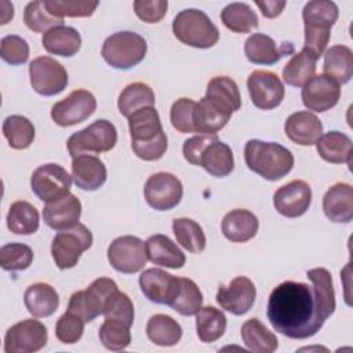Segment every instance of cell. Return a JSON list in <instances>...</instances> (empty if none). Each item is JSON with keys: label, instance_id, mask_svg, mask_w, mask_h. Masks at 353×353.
I'll return each instance as SVG.
<instances>
[{"label": "cell", "instance_id": "4fadbf2b", "mask_svg": "<svg viewBox=\"0 0 353 353\" xmlns=\"http://www.w3.org/2000/svg\"><path fill=\"white\" fill-rule=\"evenodd\" d=\"M108 261L120 273H137L143 269L148 261L145 243L135 236H120L108 247Z\"/></svg>", "mask_w": 353, "mask_h": 353}, {"label": "cell", "instance_id": "60d3db41", "mask_svg": "<svg viewBox=\"0 0 353 353\" xmlns=\"http://www.w3.org/2000/svg\"><path fill=\"white\" fill-rule=\"evenodd\" d=\"M222 23L234 33H250L258 28V17L255 11L245 3H230L221 12Z\"/></svg>", "mask_w": 353, "mask_h": 353}, {"label": "cell", "instance_id": "cb8c5ba5", "mask_svg": "<svg viewBox=\"0 0 353 353\" xmlns=\"http://www.w3.org/2000/svg\"><path fill=\"white\" fill-rule=\"evenodd\" d=\"M72 178L79 189L94 192L106 182L108 172L99 157L83 153L72 160Z\"/></svg>", "mask_w": 353, "mask_h": 353}, {"label": "cell", "instance_id": "f5cc1de1", "mask_svg": "<svg viewBox=\"0 0 353 353\" xmlns=\"http://www.w3.org/2000/svg\"><path fill=\"white\" fill-rule=\"evenodd\" d=\"M196 102L190 98H179L176 99L170 112V119L172 127L181 132V134H188V132H194L193 130V110H194Z\"/></svg>", "mask_w": 353, "mask_h": 353}, {"label": "cell", "instance_id": "9f6ffc18", "mask_svg": "<svg viewBox=\"0 0 353 353\" xmlns=\"http://www.w3.org/2000/svg\"><path fill=\"white\" fill-rule=\"evenodd\" d=\"M255 4L259 7L262 15L265 18H276L281 14V11L285 7L284 0H272V1H255Z\"/></svg>", "mask_w": 353, "mask_h": 353}, {"label": "cell", "instance_id": "6da1fadb", "mask_svg": "<svg viewBox=\"0 0 353 353\" xmlns=\"http://www.w3.org/2000/svg\"><path fill=\"white\" fill-rule=\"evenodd\" d=\"M266 314L272 327L291 339L316 335L325 321L313 287L299 281L279 284L269 295Z\"/></svg>", "mask_w": 353, "mask_h": 353}, {"label": "cell", "instance_id": "8fae6325", "mask_svg": "<svg viewBox=\"0 0 353 353\" xmlns=\"http://www.w3.org/2000/svg\"><path fill=\"white\" fill-rule=\"evenodd\" d=\"M72 176L68 171L55 163L37 167L30 178L32 192L44 203L55 201L70 193Z\"/></svg>", "mask_w": 353, "mask_h": 353}, {"label": "cell", "instance_id": "ab89813d", "mask_svg": "<svg viewBox=\"0 0 353 353\" xmlns=\"http://www.w3.org/2000/svg\"><path fill=\"white\" fill-rule=\"evenodd\" d=\"M146 335L154 345L174 346L181 341L182 328L171 316L154 314L148 320Z\"/></svg>", "mask_w": 353, "mask_h": 353}, {"label": "cell", "instance_id": "836d02e7", "mask_svg": "<svg viewBox=\"0 0 353 353\" xmlns=\"http://www.w3.org/2000/svg\"><path fill=\"white\" fill-rule=\"evenodd\" d=\"M229 119L230 116L228 113L222 112L204 97L200 102H196L193 110V130L199 134L214 135L228 124Z\"/></svg>", "mask_w": 353, "mask_h": 353}, {"label": "cell", "instance_id": "603a6c76", "mask_svg": "<svg viewBox=\"0 0 353 353\" xmlns=\"http://www.w3.org/2000/svg\"><path fill=\"white\" fill-rule=\"evenodd\" d=\"M244 52L247 59L255 65H273L284 55L292 54L294 46L291 43H283L277 47L276 41L270 36L254 33L245 40Z\"/></svg>", "mask_w": 353, "mask_h": 353}, {"label": "cell", "instance_id": "52a82bcc", "mask_svg": "<svg viewBox=\"0 0 353 353\" xmlns=\"http://www.w3.org/2000/svg\"><path fill=\"white\" fill-rule=\"evenodd\" d=\"M148 51L146 40L130 30L116 32L106 37L101 55L114 69H131L143 61Z\"/></svg>", "mask_w": 353, "mask_h": 353}, {"label": "cell", "instance_id": "4dcf8cb0", "mask_svg": "<svg viewBox=\"0 0 353 353\" xmlns=\"http://www.w3.org/2000/svg\"><path fill=\"white\" fill-rule=\"evenodd\" d=\"M44 50L52 55L73 57L81 46L80 33L72 26H55L46 32L41 37Z\"/></svg>", "mask_w": 353, "mask_h": 353}, {"label": "cell", "instance_id": "ee69618b", "mask_svg": "<svg viewBox=\"0 0 353 353\" xmlns=\"http://www.w3.org/2000/svg\"><path fill=\"white\" fill-rule=\"evenodd\" d=\"M172 232L176 241L189 252L200 254L205 248V234L201 226L190 218H176L172 221Z\"/></svg>", "mask_w": 353, "mask_h": 353}, {"label": "cell", "instance_id": "4316f807", "mask_svg": "<svg viewBox=\"0 0 353 353\" xmlns=\"http://www.w3.org/2000/svg\"><path fill=\"white\" fill-rule=\"evenodd\" d=\"M148 259L159 266L170 269H181L185 262V254L165 234H153L145 241Z\"/></svg>", "mask_w": 353, "mask_h": 353}, {"label": "cell", "instance_id": "44dd1931", "mask_svg": "<svg viewBox=\"0 0 353 353\" xmlns=\"http://www.w3.org/2000/svg\"><path fill=\"white\" fill-rule=\"evenodd\" d=\"M139 287L142 294L150 302L170 306L176 295L179 277H175L161 269L150 268L141 273Z\"/></svg>", "mask_w": 353, "mask_h": 353}, {"label": "cell", "instance_id": "f35d334b", "mask_svg": "<svg viewBox=\"0 0 353 353\" xmlns=\"http://www.w3.org/2000/svg\"><path fill=\"white\" fill-rule=\"evenodd\" d=\"M197 336L204 343L218 341L226 331V317L223 312L214 306L200 307L196 313Z\"/></svg>", "mask_w": 353, "mask_h": 353}, {"label": "cell", "instance_id": "e575fe53", "mask_svg": "<svg viewBox=\"0 0 353 353\" xmlns=\"http://www.w3.org/2000/svg\"><path fill=\"white\" fill-rule=\"evenodd\" d=\"M40 223L39 211L25 200H18L10 205L7 214V228L14 234L28 236L37 232Z\"/></svg>", "mask_w": 353, "mask_h": 353}, {"label": "cell", "instance_id": "7dc6e473", "mask_svg": "<svg viewBox=\"0 0 353 353\" xmlns=\"http://www.w3.org/2000/svg\"><path fill=\"white\" fill-rule=\"evenodd\" d=\"M23 22L25 25L36 32V33H46L50 29L55 28V26H61L63 25V19L62 18H57L54 17L44 4V0H34L30 1L23 11Z\"/></svg>", "mask_w": 353, "mask_h": 353}, {"label": "cell", "instance_id": "f6af8a7d", "mask_svg": "<svg viewBox=\"0 0 353 353\" xmlns=\"http://www.w3.org/2000/svg\"><path fill=\"white\" fill-rule=\"evenodd\" d=\"M203 303V294L197 284L186 277H179V287L170 307L182 316H193Z\"/></svg>", "mask_w": 353, "mask_h": 353}, {"label": "cell", "instance_id": "ac0fdd59", "mask_svg": "<svg viewBox=\"0 0 353 353\" xmlns=\"http://www.w3.org/2000/svg\"><path fill=\"white\" fill-rule=\"evenodd\" d=\"M215 298L222 309L234 316H241L252 307L256 298V288L248 277L239 276L228 285H221Z\"/></svg>", "mask_w": 353, "mask_h": 353}, {"label": "cell", "instance_id": "2e32d148", "mask_svg": "<svg viewBox=\"0 0 353 353\" xmlns=\"http://www.w3.org/2000/svg\"><path fill=\"white\" fill-rule=\"evenodd\" d=\"M97 109L95 97L87 90H74L51 108V119L61 127H70L88 119Z\"/></svg>", "mask_w": 353, "mask_h": 353}, {"label": "cell", "instance_id": "d6a6232c", "mask_svg": "<svg viewBox=\"0 0 353 353\" xmlns=\"http://www.w3.org/2000/svg\"><path fill=\"white\" fill-rule=\"evenodd\" d=\"M323 70L325 76L335 80L339 85L346 84L353 76V52L349 47L336 44L324 54Z\"/></svg>", "mask_w": 353, "mask_h": 353}, {"label": "cell", "instance_id": "f546056e", "mask_svg": "<svg viewBox=\"0 0 353 353\" xmlns=\"http://www.w3.org/2000/svg\"><path fill=\"white\" fill-rule=\"evenodd\" d=\"M23 303L28 312L37 319L54 314L59 306L57 291L47 283H34L23 294Z\"/></svg>", "mask_w": 353, "mask_h": 353}, {"label": "cell", "instance_id": "d4e9b609", "mask_svg": "<svg viewBox=\"0 0 353 353\" xmlns=\"http://www.w3.org/2000/svg\"><path fill=\"white\" fill-rule=\"evenodd\" d=\"M284 132L290 141L301 146L316 145L323 135L320 119L307 110L292 113L284 123Z\"/></svg>", "mask_w": 353, "mask_h": 353}, {"label": "cell", "instance_id": "7c38bea8", "mask_svg": "<svg viewBox=\"0 0 353 353\" xmlns=\"http://www.w3.org/2000/svg\"><path fill=\"white\" fill-rule=\"evenodd\" d=\"M33 90L44 97L62 92L68 85V72L61 62L51 57H37L29 63Z\"/></svg>", "mask_w": 353, "mask_h": 353}, {"label": "cell", "instance_id": "83f0119b", "mask_svg": "<svg viewBox=\"0 0 353 353\" xmlns=\"http://www.w3.org/2000/svg\"><path fill=\"white\" fill-rule=\"evenodd\" d=\"M222 233L232 243H245L255 237L259 222L248 210L236 208L229 211L222 219Z\"/></svg>", "mask_w": 353, "mask_h": 353}, {"label": "cell", "instance_id": "30bf717a", "mask_svg": "<svg viewBox=\"0 0 353 353\" xmlns=\"http://www.w3.org/2000/svg\"><path fill=\"white\" fill-rule=\"evenodd\" d=\"M117 142L116 127L105 119H99L88 127L72 134L66 142L72 157L83 153H103L114 148Z\"/></svg>", "mask_w": 353, "mask_h": 353}, {"label": "cell", "instance_id": "c3c4849f", "mask_svg": "<svg viewBox=\"0 0 353 353\" xmlns=\"http://www.w3.org/2000/svg\"><path fill=\"white\" fill-rule=\"evenodd\" d=\"M33 262V251L22 243H8L0 248V266L7 272L28 269Z\"/></svg>", "mask_w": 353, "mask_h": 353}, {"label": "cell", "instance_id": "9a60e30c", "mask_svg": "<svg viewBox=\"0 0 353 353\" xmlns=\"http://www.w3.org/2000/svg\"><path fill=\"white\" fill-rule=\"evenodd\" d=\"M146 203L157 211H168L176 207L183 194L181 181L170 172H157L150 175L143 188Z\"/></svg>", "mask_w": 353, "mask_h": 353}, {"label": "cell", "instance_id": "484cf974", "mask_svg": "<svg viewBox=\"0 0 353 353\" xmlns=\"http://www.w3.org/2000/svg\"><path fill=\"white\" fill-rule=\"evenodd\" d=\"M325 216L336 223H349L353 218V188L350 183L332 185L323 197Z\"/></svg>", "mask_w": 353, "mask_h": 353}, {"label": "cell", "instance_id": "816d5d0a", "mask_svg": "<svg viewBox=\"0 0 353 353\" xmlns=\"http://www.w3.org/2000/svg\"><path fill=\"white\" fill-rule=\"evenodd\" d=\"M105 319H116L124 321L130 327L134 323V305L125 292L114 291L103 309Z\"/></svg>", "mask_w": 353, "mask_h": 353}, {"label": "cell", "instance_id": "7a4b0ae2", "mask_svg": "<svg viewBox=\"0 0 353 353\" xmlns=\"http://www.w3.org/2000/svg\"><path fill=\"white\" fill-rule=\"evenodd\" d=\"M128 128L131 148L139 159L154 161L164 156L168 141L154 106H148L132 113L128 117Z\"/></svg>", "mask_w": 353, "mask_h": 353}, {"label": "cell", "instance_id": "9c48e42d", "mask_svg": "<svg viewBox=\"0 0 353 353\" xmlns=\"http://www.w3.org/2000/svg\"><path fill=\"white\" fill-rule=\"evenodd\" d=\"M117 290L114 280L108 277L95 279L85 290L77 291L70 296L68 312L77 314L85 323L92 321L98 316L103 314L106 302Z\"/></svg>", "mask_w": 353, "mask_h": 353}, {"label": "cell", "instance_id": "74e56055", "mask_svg": "<svg viewBox=\"0 0 353 353\" xmlns=\"http://www.w3.org/2000/svg\"><path fill=\"white\" fill-rule=\"evenodd\" d=\"M306 276L312 281V287L317 299L320 313L327 320L335 310V292L332 285V276L325 268L310 269L307 270Z\"/></svg>", "mask_w": 353, "mask_h": 353}, {"label": "cell", "instance_id": "3957f363", "mask_svg": "<svg viewBox=\"0 0 353 353\" xmlns=\"http://www.w3.org/2000/svg\"><path fill=\"white\" fill-rule=\"evenodd\" d=\"M182 153L186 161L203 167L212 176H226L234 168V157L230 146L221 142L216 134H199L186 139Z\"/></svg>", "mask_w": 353, "mask_h": 353}, {"label": "cell", "instance_id": "ba28073f", "mask_svg": "<svg viewBox=\"0 0 353 353\" xmlns=\"http://www.w3.org/2000/svg\"><path fill=\"white\" fill-rule=\"evenodd\" d=\"M92 245L91 230L77 223L73 228L59 230L51 243V255L58 269L74 268L84 251Z\"/></svg>", "mask_w": 353, "mask_h": 353}, {"label": "cell", "instance_id": "d6986e66", "mask_svg": "<svg viewBox=\"0 0 353 353\" xmlns=\"http://www.w3.org/2000/svg\"><path fill=\"white\" fill-rule=\"evenodd\" d=\"M312 203V189L301 179L291 181L279 188L273 196L276 211L287 218H298L303 215Z\"/></svg>", "mask_w": 353, "mask_h": 353}, {"label": "cell", "instance_id": "681fc988", "mask_svg": "<svg viewBox=\"0 0 353 353\" xmlns=\"http://www.w3.org/2000/svg\"><path fill=\"white\" fill-rule=\"evenodd\" d=\"M46 8L57 18L91 17L98 7L97 0H44Z\"/></svg>", "mask_w": 353, "mask_h": 353}, {"label": "cell", "instance_id": "7402d4cb", "mask_svg": "<svg viewBox=\"0 0 353 353\" xmlns=\"http://www.w3.org/2000/svg\"><path fill=\"white\" fill-rule=\"evenodd\" d=\"M80 215H81V203L72 193H68L66 196L55 201L46 203L43 208L44 223L58 232L77 225Z\"/></svg>", "mask_w": 353, "mask_h": 353}, {"label": "cell", "instance_id": "db71d44e", "mask_svg": "<svg viewBox=\"0 0 353 353\" xmlns=\"http://www.w3.org/2000/svg\"><path fill=\"white\" fill-rule=\"evenodd\" d=\"M0 57L10 65H22L29 58V46L17 34L4 36L0 41Z\"/></svg>", "mask_w": 353, "mask_h": 353}, {"label": "cell", "instance_id": "277c9868", "mask_svg": "<svg viewBox=\"0 0 353 353\" xmlns=\"http://www.w3.org/2000/svg\"><path fill=\"white\" fill-rule=\"evenodd\" d=\"M247 167L266 181L284 178L294 167L292 153L280 143L250 139L244 146Z\"/></svg>", "mask_w": 353, "mask_h": 353}, {"label": "cell", "instance_id": "f907efd6", "mask_svg": "<svg viewBox=\"0 0 353 353\" xmlns=\"http://www.w3.org/2000/svg\"><path fill=\"white\" fill-rule=\"evenodd\" d=\"M84 320L72 312H65L57 321L55 335L59 342L73 345L80 341L84 331Z\"/></svg>", "mask_w": 353, "mask_h": 353}, {"label": "cell", "instance_id": "ffe728a7", "mask_svg": "<svg viewBox=\"0 0 353 353\" xmlns=\"http://www.w3.org/2000/svg\"><path fill=\"white\" fill-rule=\"evenodd\" d=\"M302 102L313 112L323 113L332 109L339 98V84L325 74H314L302 88Z\"/></svg>", "mask_w": 353, "mask_h": 353}, {"label": "cell", "instance_id": "11a10c76", "mask_svg": "<svg viewBox=\"0 0 353 353\" xmlns=\"http://www.w3.org/2000/svg\"><path fill=\"white\" fill-rule=\"evenodd\" d=\"M168 8L167 0H135L134 11L137 17L148 23L160 22Z\"/></svg>", "mask_w": 353, "mask_h": 353}, {"label": "cell", "instance_id": "f1b7e54d", "mask_svg": "<svg viewBox=\"0 0 353 353\" xmlns=\"http://www.w3.org/2000/svg\"><path fill=\"white\" fill-rule=\"evenodd\" d=\"M205 98L219 108L222 112L232 116L241 106V97L236 81L228 76H216L207 84Z\"/></svg>", "mask_w": 353, "mask_h": 353}, {"label": "cell", "instance_id": "5b68a950", "mask_svg": "<svg viewBox=\"0 0 353 353\" xmlns=\"http://www.w3.org/2000/svg\"><path fill=\"white\" fill-rule=\"evenodd\" d=\"M338 15L336 4L328 0H312L303 7L305 44L302 50L309 52L316 61L324 54L328 46L331 28L336 22Z\"/></svg>", "mask_w": 353, "mask_h": 353}, {"label": "cell", "instance_id": "8992f818", "mask_svg": "<svg viewBox=\"0 0 353 353\" xmlns=\"http://www.w3.org/2000/svg\"><path fill=\"white\" fill-rule=\"evenodd\" d=\"M172 32L181 43L194 48H210L219 40L218 28L204 11L197 8L178 12L172 21Z\"/></svg>", "mask_w": 353, "mask_h": 353}, {"label": "cell", "instance_id": "8d00e7d4", "mask_svg": "<svg viewBox=\"0 0 353 353\" xmlns=\"http://www.w3.org/2000/svg\"><path fill=\"white\" fill-rule=\"evenodd\" d=\"M156 97L153 90L145 84V83H131L123 88V91L119 95L117 106L119 112L124 117H130L132 113H135L139 109L154 106Z\"/></svg>", "mask_w": 353, "mask_h": 353}, {"label": "cell", "instance_id": "5bb4252c", "mask_svg": "<svg viewBox=\"0 0 353 353\" xmlns=\"http://www.w3.org/2000/svg\"><path fill=\"white\" fill-rule=\"evenodd\" d=\"M48 339L47 328L34 319L22 320L8 328L4 336L6 353H32L46 346Z\"/></svg>", "mask_w": 353, "mask_h": 353}, {"label": "cell", "instance_id": "e0dca14e", "mask_svg": "<svg viewBox=\"0 0 353 353\" xmlns=\"http://www.w3.org/2000/svg\"><path fill=\"white\" fill-rule=\"evenodd\" d=\"M247 88L254 106L262 110L277 108L284 99V84L269 70H254L247 79Z\"/></svg>", "mask_w": 353, "mask_h": 353}, {"label": "cell", "instance_id": "d590c367", "mask_svg": "<svg viewBox=\"0 0 353 353\" xmlns=\"http://www.w3.org/2000/svg\"><path fill=\"white\" fill-rule=\"evenodd\" d=\"M241 339L244 345L255 353H273L279 347L276 335L258 319H250L241 325Z\"/></svg>", "mask_w": 353, "mask_h": 353}, {"label": "cell", "instance_id": "bcb514c9", "mask_svg": "<svg viewBox=\"0 0 353 353\" xmlns=\"http://www.w3.org/2000/svg\"><path fill=\"white\" fill-rule=\"evenodd\" d=\"M130 328L131 327L124 321L116 319H105V321L99 327L98 336L106 349L112 352H119L125 349L131 342Z\"/></svg>", "mask_w": 353, "mask_h": 353}, {"label": "cell", "instance_id": "1f68e13d", "mask_svg": "<svg viewBox=\"0 0 353 353\" xmlns=\"http://www.w3.org/2000/svg\"><path fill=\"white\" fill-rule=\"evenodd\" d=\"M316 149L320 157L332 164L352 163V139L339 131H330L319 138Z\"/></svg>", "mask_w": 353, "mask_h": 353}, {"label": "cell", "instance_id": "b9f144b4", "mask_svg": "<svg viewBox=\"0 0 353 353\" xmlns=\"http://www.w3.org/2000/svg\"><path fill=\"white\" fill-rule=\"evenodd\" d=\"M316 73V59L306 51H299L283 68V80L292 87H303Z\"/></svg>", "mask_w": 353, "mask_h": 353}, {"label": "cell", "instance_id": "7bdbcfd3", "mask_svg": "<svg viewBox=\"0 0 353 353\" xmlns=\"http://www.w3.org/2000/svg\"><path fill=\"white\" fill-rule=\"evenodd\" d=\"M34 127L32 121L19 114H11L3 121V135L12 149L22 150L29 148L34 139Z\"/></svg>", "mask_w": 353, "mask_h": 353}]
</instances>
